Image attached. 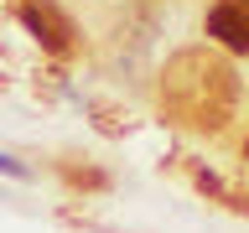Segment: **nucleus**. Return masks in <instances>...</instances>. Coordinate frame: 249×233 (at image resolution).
<instances>
[{
	"instance_id": "obj_1",
	"label": "nucleus",
	"mask_w": 249,
	"mask_h": 233,
	"mask_svg": "<svg viewBox=\"0 0 249 233\" xmlns=\"http://www.w3.org/2000/svg\"><path fill=\"white\" fill-rule=\"evenodd\" d=\"M239 99L233 67L213 52H177L161 78V104L192 130H223Z\"/></svg>"
},
{
	"instance_id": "obj_2",
	"label": "nucleus",
	"mask_w": 249,
	"mask_h": 233,
	"mask_svg": "<svg viewBox=\"0 0 249 233\" xmlns=\"http://www.w3.org/2000/svg\"><path fill=\"white\" fill-rule=\"evenodd\" d=\"M21 21H26V31L47 47V52H57V57L73 52V36H78V31H73V21H68L52 0H26V5H21Z\"/></svg>"
},
{
	"instance_id": "obj_3",
	"label": "nucleus",
	"mask_w": 249,
	"mask_h": 233,
	"mask_svg": "<svg viewBox=\"0 0 249 233\" xmlns=\"http://www.w3.org/2000/svg\"><path fill=\"white\" fill-rule=\"evenodd\" d=\"M208 36L229 52H249V0H213Z\"/></svg>"
}]
</instances>
